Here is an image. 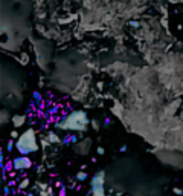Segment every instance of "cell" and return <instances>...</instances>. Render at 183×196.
<instances>
[{
  "label": "cell",
  "mask_w": 183,
  "mask_h": 196,
  "mask_svg": "<svg viewBox=\"0 0 183 196\" xmlns=\"http://www.w3.org/2000/svg\"><path fill=\"white\" fill-rule=\"evenodd\" d=\"M90 120L84 110H72L63 121L57 124L58 129L63 130H76V132H86V129L89 127Z\"/></svg>",
  "instance_id": "obj_1"
},
{
  "label": "cell",
  "mask_w": 183,
  "mask_h": 196,
  "mask_svg": "<svg viewBox=\"0 0 183 196\" xmlns=\"http://www.w3.org/2000/svg\"><path fill=\"white\" fill-rule=\"evenodd\" d=\"M15 149L20 155H31L38 150V141L37 133L34 129H28L15 139Z\"/></svg>",
  "instance_id": "obj_2"
},
{
  "label": "cell",
  "mask_w": 183,
  "mask_h": 196,
  "mask_svg": "<svg viewBox=\"0 0 183 196\" xmlns=\"http://www.w3.org/2000/svg\"><path fill=\"white\" fill-rule=\"evenodd\" d=\"M12 165H14V170L15 172H21V170H29L32 167V161L29 156L26 155H20V156H15L12 159Z\"/></svg>",
  "instance_id": "obj_3"
},
{
  "label": "cell",
  "mask_w": 183,
  "mask_h": 196,
  "mask_svg": "<svg viewBox=\"0 0 183 196\" xmlns=\"http://www.w3.org/2000/svg\"><path fill=\"white\" fill-rule=\"evenodd\" d=\"M104 182H106V172L99 170L96 172L90 179V187H104Z\"/></svg>",
  "instance_id": "obj_4"
},
{
  "label": "cell",
  "mask_w": 183,
  "mask_h": 196,
  "mask_svg": "<svg viewBox=\"0 0 183 196\" xmlns=\"http://www.w3.org/2000/svg\"><path fill=\"white\" fill-rule=\"evenodd\" d=\"M26 120H28V116H26V115H18V113H15V115L11 116V121H12V124H14L15 129L23 127L24 123H26Z\"/></svg>",
  "instance_id": "obj_5"
},
{
  "label": "cell",
  "mask_w": 183,
  "mask_h": 196,
  "mask_svg": "<svg viewBox=\"0 0 183 196\" xmlns=\"http://www.w3.org/2000/svg\"><path fill=\"white\" fill-rule=\"evenodd\" d=\"M86 179H87V173H86V172H78V173H76V181L83 182V181H86Z\"/></svg>",
  "instance_id": "obj_6"
},
{
  "label": "cell",
  "mask_w": 183,
  "mask_h": 196,
  "mask_svg": "<svg viewBox=\"0 0 183 196\" xmlns=\"http://www.w3.org/2000/svg\"><path fill=\"white\" fill-rule=\"evenodd\" d=\"M28 186H29V179L24 178L20 184H18V189H20V190H24V189H28Z\"/></svg>",
  "instance_id": "obj_7"
},
{
  "label": "cell",
  "mask_w": 183,
  "mask_h": 196,
  "mask_svg": "<svg viewBox=\"0 0 183 196\" xmlns=\"http://www.w3.org/2000/svg\"><path fill=\"white\" fill-rule=\"evenodd\" d=\"M14 146H15V142H14V139H12V138H11V139L8 141V146H6V150H8V152H12V149H14Z\"/></svg>",
  "instance_id": "obj_8"
},
{
  "label": "cell",
  "mask_w": 183,
  "mask_h": 196,
  "mask_svg": "<svg viewBox=\"0 0 183 196\" xmlns=\"http://www.w3.org/2000/svg\"><path fill=\"white\" fill-rule=\"evenodd\" d=\"M8 120H9V115H8V112H6V110H2V124L8 123Z\"/></svg>",
  "instance_id": "obj_9"
},
{
  "label": "cell",
  "mask_w": 183,
  "mask_h": 196,
  "mask_svg": "<svg viewBox=\"0 0 183 196\" xmlns=\"http://www.w3.org/2000/svg\"><path fill=\"white\" fill-rule=\"evenodd\" d=\"M47 138H49V141H50V142H52V141H55V142H60V139H58V136H57L55 133H52V132H50V133L47 135Z\"/></svg>",
  "instance_id": "obj_10"
},
{
  "label": "cell",
  "mask_w": 183,
  "mask_h": 196,
  "mask_svg": "<svg viewBox=\"0 0 183 196\" xmlns=\"http://www.w3.org/2000/svg\"><path fill=\"white\" fill-rule=\"evenodd\" d=\"M9 170H14V165H12V161H11V162H8V164L5 165V170H3V172H9Z\"/></svg>",
  "instance_id": "obj_11"
},
{
  "label": "cell",
  "mask_w": 183,
  "mask_h": 196,
  "mask_svg": "<svg viewBox=\"0 0 183 196\" xmlns=\"http://www.w3.org/2000/svg\"><path fill=\"white\" fill-rule=\"evenodd\" d=\"M173 192H174V195H177V196H182V195H183V190H182V189H179V187H174V190H173Z\"/></svg>",
  "instance_id": "obj_12"
},
{
  "label": "cell",
  "mask_w": 183,
  "mask_h": 196,
  "mask_svg": "<svg viewBox=\"0 0 183 196\" xmlns=\"http://www.w3.org/2000/svg\"><path fill=\"white\" fill-rule=\"evenodd\" d=\"M18 136H20V133L17 132V130H12V132H11V138H12V139H14V138L17 139Z\"/></svg>",
  "instance_id": "obj_13"
},
{
  "label": "cell",
  "mask_w": 183,
  "mask_h": 196,
  "mask_svg": "<svg viewBox=\"0 0 183 196\" xmlns=\"http://www.w3.org/2000/svg\"><path fill=\"white\" fill-rule=\"evenodd\" d=\"M90 124H92V126H93V127H95L96 130L99 129V124H98V121H96V120H93V121H90Z\"/></svg>",
  "instance_id": "obj_14"
},
{
  "label": "cell",
  "mask_w": 183,
  "mask_h": 196,
  "mask_svg": "<svg viewBox=\"0 0 183 196\" xmlns=\"http://www.w3.org/2000/svg\"><path fill=\"white\" fill-rule=\"evenodd\" d=\"M9 193H11V192H9V186H5V187H3V195L6 196V195H9Z\"/></svg>",
  "instance_id": "obj_15"
},
{
  "label": "cell",
  "mask_w": 183,
  "mask_h": 196,
  "mask_svg": "<svg viewBox=\"0 0 183 196\" xmlns=\"http://www.w3.org/2000/svg\"><path fill=\"white\" fill-rule=\"evenodd\" d=\"M96 152H98L99 155H104V152H106V150H104L102 147H98V149H96Z\"/></svg>",
  "instance_id": "obj_16"
},
{
  "label": "cell",
  "mask_w": 183,
  "mask_h": 196,
  "mask_svg": "<svg viewBox=\"0 0 183 196\" xmlns=\"http://www.w3.org/2000/svg\"><path fill=\"white\" fill-rule=\"evenodd\" d=\"M34 98L38 100V98H40V94H38V92H34Z\"/></svg>",
  "instance_id": "obj_17"
},
{
  "label": "cell",
  "mask_w": 183,
  "mask_h": 196,
  "mask_svg": "<svg viewBox=\"0 0 183 196\" xmlns=\"http://www.w3.org/2000/svg\"><path fill=\"white\" fill-rule=\"evenodd\" d=\"M60 196H66V195H64V190H61V192H60Z\"/></svg>",
  "instance_id": "obj_18"
},
{
  "label": "cell",
  "mask_w": 183,
  "mask_h": 196,
  "mask_svg": "<svg viewBox=\"0 0 183 196\" xmlns=\"http://www.w3.org/2000/svg\"><path fill=\"white\" fill-rule=\"evenodd\" d=\"M26 196H35V195H34V193H29V195H26Z\"/></svg>",
  "instance_id": "obj_19"
},
{
  "label": "cell",
  "mask_w": 183,
  "mask_h": 196,
  "mask_svg": "<svg viewBox=\"0 0 183 196\" xmlns=\"http://www.w3.org/2000/svg\"><path fill=\"white\" fill-rule=\"evenodd\" d=\"M107 196H110V195H107Z\"/></svg>",
  "instance_id": "obj_20"
},
{
  "label": "cell",
  "mask_w": 183,
  "mask_h": 196,
  "mask_svg": "<svg viewBox=\"0 0 183 196\" xmlns=\"http://www.w3.org/2000/svg\"><path fill=\"white\" fill-rule=\"evenodd\" d=\"M127 196H130V195H127Z\"/></svg>",
  "instance_id": "obj_21"
}]
</instances>
